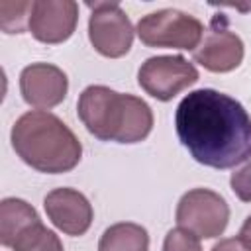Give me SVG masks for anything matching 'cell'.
Masks as SVG:
<instances>
[{
	"label": "cell",
	"instance_id": "obj_1",
	"mask_svg": "<svg viewBox=\"0 0 251 251\" xmlns=\"http://www.w3.org/2000/svg\"><path fill=\"white\" fill-rule=\"evenodd\" d=\"M175 127L190 157L204 167L233 169L251 157V118L226 92H188L176 106Z\"/></svg>",
	"mask_w": 251,
	"mask_h": 251
},
{
	"label": "cell",
	"instance_id": "obj_2",
	"mask_svg": "<svg viewBox=\"0 0 251 251\" xmlns=\"http://www.w3.org/2000/svg\"><path fill=\"white\" fill-rule=\"evenodd\" d=\"M10 141L25 165L47 175L69 173L82 157V145L73 129L45 110L22 114L12 126Z\"/></svg>",
	"mask_w": 251,
	"mask_h": 251
},
{
	"label": "cell",
	"instance_id": "obj_3",
	"mask_svg": "<svg viewBox=\"0 0 251 251\" xmlns=\"http://www.w3.org/2000/svg\"><path fill=\"white\" fill-rule=\"evenodd\" d=\"M76 114L88 133L100 141L139 143L153 129V112L145 100L104 84H90L80 92Z\"/></svg>",
	"mask_w": 251,
	"mask_h": 251
},
{
	"label": "cell",
	"instance_id": "obj_4",
	"mask_svg": "<svg viewBox=\"0 0 251 251\" xmlns=\"http://www.w3.org/2000/svg\"><path fill=\"white\" fill-rule=\"evenodd\" d=\"M135 33L147 47L194 51L204 37V25L192 14L175 8H163L139 18Z\"/></svg>",
	"mask_w": 251,
	"mask_h": 251
},
{
	"label": "cell",
	"instance_id": "obj_5",
	"mask_svg": "<svg viewBox=\"0 0 251 251\" xmlns=\"http://www.w3.org/2000/svg\"><path fill=\"white\" fill-rule=\"evenodd\" d=\"M176 226L198 239L220 237L229 222L226 198L210 188H192L176 204Z\"/></svg>",
	"mask_w": 251,
	"mask_h": 251
},
{
	"label": "cell",
	"instance_id": "obj_6",
	"mask_svg": "<svg viewBox=\"0 0 251 251\" xmlns=\"http://www.w3.org/2000/svg\"><path fill=\"white\" fill-rule=\"evenodd\" d=\"M86 6L90 8L88 39L92 47L108 59L129 53L135 29L122 6L118 2H88Z\"/></svg>",
	"mask_w": 251,
	"mask_h": 251
},
{
	"label": "cell",
	"instance_id": "obj_7",
	"mask_svg": "<svg viewBox=\"0 0 251 251\" xmlns=\"http://www.w3.org/2000/svg\"><path fill=\"white\" fill-rule=\"evenodd\" d=\"M198 80L196 67L182 55H157L139 67L137 82L155 100L169 102Z\"/></svg>",
	"mask_w": 251,
	"mask_h": 251
},
{
	"label": "cell",
	"instance_id": "obj_8",
	"mask_svg": "<svg viewBox=\"0 0 251 251\" xmlns=\"http://www.w3.org/2000/svg\"><path fill=\"white\" fill-rule=\"evenodd\" d=\"M194 61L210 73L235 71L245 55L241 37L227 27V20L218 14L210 22V29L202 37V43L192 51Z\"/></svg>",
	"mask_w": 251,
	"mask_h": 251
},
{
	"label": "cell",
	"instance_id": "obj_9",
	"mask_svg": "<svg viewBox=\"0 0 251 251\" xmlns=\"http://www.w3.org/2000/svg\"><path fill=\"white\" fill-rule=\"evenodd\" d=\"M78 22V4L73 0H35L31 2L27 29L29 33L47 45L67 41Z\"/></svg>",
	"mask_w": 251,
	"mask_h": 251
},
{
	"label": "cell",
	"instance_id": "obj_10",
	"mask_svg": "<svg viewBox=\"0 0 251 251\" xmlns=\"http://www.w3.org/2000/svg\"><path fill=\"white\" fill-rule=\"evenodd\" d=\"M20 92L25 104L39 110H49L67 98L69 78L57 65L31 63L20 73Z\"/></svg>",
	"mask_w": 251,
	"mask_h": 251
},
{
	"label": "cell",
	"instance_id": "obj_11",
	"mask_svg": "<svg viewBox=\"0 0 251 251\" xmlns=\"http://www.w3.org/2000/svg\"><path fill=\"white\" fill-rule=\"evenodd\" d=\"M43 208L51 224L73 237L84 235L94 218V210L88 198L82 192L67 186L51 190L43 200Z\"/></svg>",
	"mask_w": 251,
	"mask_h": 251
},
{
	"label": "cell",
	"instance_id": "obj_12",
	"mask_svg": "<svg viewBox=\"0 0 251 251\" xmlns=\"http://www.w3.org/2000/svg\"><path fill=\"white\" fill-rule=\"evenodd\" d=\"M37 222L41 220L31 204L22 198H4L0 202V243L12 249L14 241Z\"/></svg>",
	"mask_w": 251,
	"mask_h": 251
},
{
	"label": "cell",
	"instance_id": "obj_13",
	"mask_svg": "<svg viewBox=\"0 0 251 251\" xmlns=\"http://www.w3.org/2000/svg\"><path fill=\"white\" fill-rule=\"evenodd\" d=\"M98 251H149V233L133 222H120L104 229Z\"/></svg>",
	"mask_w": 251,
	"mask_h": 251
},
{
	"label": "cell",
	"instance_id": "obj_14",
	"mask_svg": "<svg viewBox=\"0 0 251 251\" xmlns=\"http://www.w3.org/2000/svg\"><path fill=\"white\" fill-rule=\"evenodd\" d=\"M14 251H65L59 235L47 229L41 222L27 227L12 245Z\"/></svg>",
	"mask_w": 251,
	"mask_h": 251
},
{
	"label": "cell",
	"instance_id": "obj_15",
	"mask_svg": "<svg viewBox=\"0 0 251 251\" xmlns=\"http://www.w3.org/2000/svg\"><path fill=\"white\" fill-rule=\"evenodd\" d=\"M31 2H0V25L6 33H22L27 27Z\"/></svg>",
	"mask_w": 251,
	"mask_h": 251
},
{
	"label": "cell",
	"instance_id": "obj_16",
	"mask_svg": "<svg viewBox=\"0 0 251 251\" xmlns=\"http://www.w3.org/2000/svg\"><path fill=\"white\" fill-rule=\"evenodd\" d=\"M163 251H202V247L198 237L180 227H175L165 235Z\"/></svg>",
	"mask_w": 251,
	"mask_h": 251
},
{
	"label": "cell",
	"instance_id": "obj_17",
	"mask_svg": "<svg viewBox=\"0 0 251 251\" xmlns=\"http://www.w3.org/2000/svg\"><path fill=\"white\" fill-rule=\"evenodd\" d=\"M229 184H231L233 194L241 202H251V157L247 159V163L243 167H239L237 171L231 173Z\"/></svg>",
	"mask_w": 251,
	"mask_h": 251
},
{
	"label": "cell",
	"instance_id": "obj_18",
	"mask_svg": "<svg viewBox=\"0 0 251 251\" xmlns=\"http://www.w3.org/2000/svg\"><path fill=\"white\" fill-rule=\"evenodd\" d=\"M210 251H251V245L241 239L239 235L237 237H226V239H220Z\"/></svg>",
	"mask_w": 251,
	"mask_h": 251
},
{
	"label": "cell",
	"instance_id": "obj_19",
	"mask_svg": "<svg viewBox=\"0 0 251 251\" xmlns=\"http://www.w3.org/2000/svg\"><path fill=\"white\" fill-rule=\"evenodd\" d=\"M239 237L245 239V241L251 245V216L245 218V222H243V226H241V229H239Z\"/></svg>",
	"mask_w": 251,
	"mask_h": 251
}]
</instances>
